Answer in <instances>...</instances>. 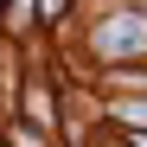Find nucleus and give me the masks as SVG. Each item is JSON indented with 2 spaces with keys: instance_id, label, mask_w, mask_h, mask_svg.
Segmentation results:
<instances>
[{
  "instance_id": "1",
  "label": "nucleus",
  "mask_w": 147,
  "mask_h": 147,
  "mask_svg": "<svg viewBox=\"0 0 147 147\" xmlns=\"http://www.w3.org/2000/svg\"><path fill=\"white\" fill-rule=\"evenodd\" d=\"M64 7H70V0H38V13H45V19H58Z\"/></svg>"
}]
</instances>
